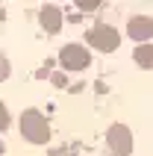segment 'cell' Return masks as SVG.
<instances>
[{
    "label": "cell",
    "mask_w": 153,
    "mask_h": 156,
    "mask_svg": "<svg viewBox=\"0 0 153 156\" xmlns=\"http://www.w3.org/2000/svg\"><path fill=\"white\" fill-rule=\"evenodd\" d=\"M21 136H24L27 141H33V144H44V141L50 139L47 118H44L41 112H35V109L24 112V115H21Z\"/></svg>",
    "instance_id": "obj_1"
},
{
    "label": "cell",
    "mask_w": 153,
    "mask_h": 156,
    "mask_svg": "<svg viewBox=\"0 0 153 156\" xmlns=\"http://www.w3.org/2000/svg\"><path fill=\"white\" fill-rule=\"evenodd\" d=\"M88 41L94 44V50H100V53H112V50H118V44H121V35L115 27H106V24H97L88 30Z\"/></svg>",
    "instance_id": "obj_2"
},
{
    "label": "cell",
    "mask_w": 153,
    "mask_h": 156,
    "mask_svg": "<svg viewBox=\"0 0 153 156\" xmlns=\"http://www.w3.org/2000/svg\"><path fill=\"white\" fill-rule=\"evenodd\" d=\"M59 62H62V68H68V71H83L88 65V50L80 47V44H68V47H62Z\"/></svg>",
    "instance_id": "obj_3"
},
{
    "label": "cell",
    "mask_w": 153,
    "mask_h": 156,
    "mask_svg": "<svg viewBox=\"0 0 153 156\" xmlns=\"http://www.w3.org/2000/svg\"><path fill=\"white\" fill-rule=\"evenodd\" d=\"M109 147L118 156H127L130 150H133V136H130V130L124 127V124H115V127L109 130Z\"/></svg>",
    "instance_id": "obj_4"
},
{
    "label": "cell",
    "mask_w": 153,
    "mask_h": 156,
    "mask_svg": "<svg viewBox=\"0 0 153 156\" xmlns=\"http://www.w3.org/2000/svg\"><path fill=\"white\" fill-rule=\"evenodd\" d=\"M127 33L136 38V41H141L144 44L147 38L153 35V21L147 15H136V18H130V27H127Z\"/></svg>",
    "instance_id": "obj_5"
},
{
    "label": "cell",
    "mask_w": 153,
    "mask_h": 156,
    "mask_svg": "<svg viewBox=\"0 0 153 156\" xmlns=\"http://www.w3.org/2000/svg\"><path fill=\"white\" fill-rule=\"evenodd\" d=\"M41 27L47 30V33H59L62 15H59V9H56V6H44L41 9Z\"/></svg>",
    "instance_id": "obj_6"
},
{
    "label": "cell",
    "mask_w": 153,
    "mask_h": 156,
    "mask_svg": "<svg viewBox=\"0 0 153 156\" xmlns=\"http://www.w3.org/2000/svg\"><path fill=\"white\" fill-rule=\"evenodd\" d=\"M136 62L141 68H153V44H138L136 47Z\"/></svg>",
    "instance_id": "obj_7"
},
{
    "label": "cell",
    "mask_w": 153,
    "mask_h": 156,
    "mask_svg": "<svg viewBox=\"0 0 153 156\" xmlns=\"http://www.w3.org/2000/svg\"><path fill=\"white\" fill-rule=\"evenodd\" d=\"M9 127V112H6V106L0 103V130H6Z\"/></svg>",
    "instance_id": "obj_8"
},
{
    "label": "cell",
    "mask_w": 153,
    "mask_h": 156,
    "mask_svg": "<svg viewBox=\"0 0 153 156\" xmlns=\"http://www.w3.org/2000/svg\"><path fill=\"white\" fill-rule=\"evenodd\" d=\"M9 77V62H6V56L0 53V80H6Z\"/></svg>",
    "instance_id": "obj_9"
},
{
    "label": "cell",
    "mask_w": 153,
    "mask_h": 156,
    "mask_svg": "<svg viewBox=\"0 0 153 156\" xmlns=\"http://www.w3.org/2000/svg\"><path fill=\"white\" fill-rule=\"evenodd\" d=\"M80 9H88L91 12V9H97V0H80Z\"/></svg>",
    "instance_id": "obj_10"
}]
</instances>
